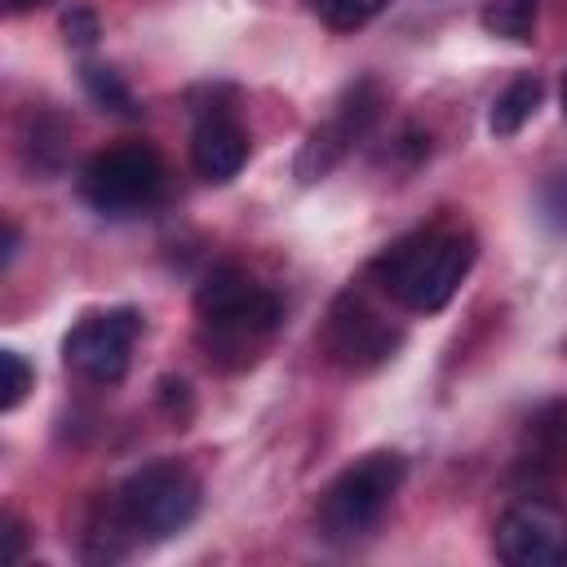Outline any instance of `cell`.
<instances>
[{"label":"cell","mask_w":567,"mask_h":567,"mask_svg":"<svg viewBox=\"0 0 567 567\" xmlns=\"http://www.w3.org/2000/svg\"><path fill=\"white\" fill-rule=\"evenodd\" d=\"M474 257H478V239L470 230H416L390 244L372 261V275L403 310L434 315L456 297Z\"/></svg>","instance_id":"cell-1"},{"label":"cell","mask_w":567,"mask_h":567,"mask_svg":"<svg viewBox=\"0 0 567 567\" xmlns=\"http://www.w3.org/2000/svg\"><path fill=\"white\" fill-rule=\"evenodd\" d=\"M195 514H199V478L177 461H151L106 496V532L93 536L168 540L186 532Z\"/></svg>","instance_id":"cell-2"},{"label":"cell","mask_w":567,"mask_h":567,"mask_svg":"<svg viewBox=\"0 0 567 567\" xmlns=\"http://www.w3.org/2000/svg\"><path fill=\"white\" fill-rule=\"evenodd\" d=\"M408 461L399 452H368L354 465H346L315 505V527L328 545H350L368 536L381 514L390 509L394 492L403 487Z\"/></svg>","instance_id":"cell-3"},{"label":"cell","mask_w":567,"mask_h":567,"mask_svg":"<svg viewBox=\"0 0 567 567\" xmlns=\"http://www.w3.org/2000/svg\"><path fill=\"white\" fill-rule=\"evenodd\" d=\"M159 195H164V159L142 142L97 151L80 173V199L102 217L146 213L151 204H159Z\"/></svg>","instance_id":"cell-4"},{"label":"cell","mask_w":567,"mask_h":567,"mask_svg":"<svg viewBox=\"0 0 567 567\" xmlns=\"http://www.w3.org/2000/svg\"><path fill=\"white\" fill-rule=\"evenodd\" d=\"M195 310L199 319L230 341H248L257 332H270L279 319V297L270 288H261L244 266L221 261L213 266L199 288H195Z\"/></svg>","instance_id":"cell-5"},{"label":"cell","mask_w":567,"mask_h":567,"mask_svg":"<svg viewBox=\"0 0 567 567\" xmlns=\"http://www.w3.org/2000/svg\"><path fill=\"white\" fill-rule=\"evenodd\" d=\"M142 332V315L133 306H115L102 315H84L66 341H62V359L71 372H80L93 385H115L128 372V354L133 341Z\"/></svg>","instance_id":"cell-6"},{"label":"cell","mask_w":567,"mask_h":567,"mask_svg":"<svg viewBox=\"0 0 567 567\" xmlns=\"http://www.w3.org/2000/svg\"><path fill=\"white\" fill-rule=\"evenodd\" d=\"M496 558L509 567L567 563V509L545 496H523L496 518Z\"/></svg>","instance_id":"cell-7"},{"label":"cell","mask_w":567,"mask_h":567,"mask_svg":"<svg viewBox=\"0 0 567 567\" xmlns=\"http://www.w3.org/2000/svg\"><path fill=\"white\" fill-rule=\"evenodd\" d=\"M377 115H381V89L372 80L350 84L346 97L337 102V115L306 137V146L297 155V177L301 182H319L359 137H368V128L377 124Z\"/></svg>","instance_id":"cell-8"},{"label":"cell","mask_w":567,"mask_h":567,"mask_svg":"<svg viewBox=\"0 0 567 567\" xmlns=\"http://www.w3.org/2000/svg\"><path fill=\"white\" fill-rule=\"evenodd\" d=\"M248 159V133L230 111H208L190 137V164L204 182H230Z\"/></svg>","instance_id":"cell-9"},{"label":"cell","mask_w":567,"mask_h":567,"mask_svg":"<svg viewBox=\"0 0 567 567\" xmlns=\"http://www.w3.org/2000/svg\"><path fill=\"white\" fill-rule=\"evenodd\" d=\"M540 97H545L540 75H518V80H509V84H505V93L492 102V115H487L492 137H514V133L536 115Z\"/></svg>","instance_id":"cell-10"},{"label":"cell","mask_w":567,"mask_h":567,"mask_svg":"<svg viewBox=\"0 0 567 567\" xmlns=\"http://www.w3.org/2000/svg\"><path fill=\"white\" fill-rule=\"evenodd\" d=\"M394 341H399V337H394L385 323H377V315H368L363 306H354V315H337V350H341L350 363H359V359H381V354H390Z\"/></svg>","instance_id":"cell-11"},{"label":"cell","mask_w":567,"mask_h":567,"mask_svg":"<svg viewBox=\"0 0 567 567\" xmlns=\"http://www.w3.org/2000/svg\"><path fill=\"white\" fill-rule=\"evenodd\" d=\"M536 18H540L536 0H487L478 13L483 31L501 35V40H518V44H527L536 35Z\"/></svg>","instance_id":"cell-12"},{"label":"cell","mask_w":567,"mask_h":567,"mask_svg":"<svg viewBox=\"0 0 567 567\" xmlns=\"http://www.w3.org/2000/svg\"><path fill=\"white\" fill-rule=\"evenodd\" d=\"M80 80H84L89 97H93L102 111L137 115V106H133V93H128V84L120 80V71H111V66H97V62H84V66H80Z\"/></svg>","instance_id":"cell-13"},{"label":"cell","mask_w":567,"mask_h":567,"mask_svg":"<svg viewBox=\"0 0 567 567\" xmlns=\"http://www.w3.org/2000/svg\"><path fill=\"white\" fill-rule=\"evenodd\" d=\"M527 439L536 443V452H540V456L563 461V456H567V399L545 403V408L527 421Z\"/></svg>","instance_id":"cell-14"},{"label":"cell","mask_w":567,"mask_h":567,"mask_svg":"<svg viewBox=\"0 0 567 567\" xmlns=\"http://www.w3.org/2000/svg\"><path fill=\"white\" fill-rule=\"evenodd\" d=\"M306 9L319 22H328L332 31H354V27L372 22L385 9V0H306Z\"/></svg>","instance_id":"cell-15"},{"label":"cell","mask_w":567,"mask_h":567,"mask_svg":"<svg viewBox=\"0 0 567 567\" xmlns=\"http://www.w3.org/2000/svg\"><path fill=\"white\" fill-rule=\"evenodd\" d=\"M0 408L4 412H13L18 403H22V394L31 390V368H27V359L18 354V350H0Z\"/></svg>","instance_id":"cell-16"},{"label":"cell","mask_w":567,"mask_h":567,"mask_svg":"<svg viewBox=\"0 0 567 567\" xmlns=\"http://www.w3.org/2000/svg\"><path fill=\"white\" fill-rule=\"evenodd\" d=\"M62 31H66V44L89 49V44L97 40V18H93L89 9H71V13L62 18Z\"/></svg>","instance_id":"cell-17"},{"label":"cell","mask_w":567,"mask_h":567,"mask_svg":"<svg viewBox=\"0 0 567 567\" xmlns=\"http://www.w3.org/2000/svg\"><path fill=\"white\" fill-rule=\"evenodd\" d=\"M4 540H9V549H4V563H22V545H27V527L13 518V514H4Z\"/></svg>","instance_id":"cell-18"},{"label":"cell","mask_w":567,"mask_h":567,"mask_svg":"<svg viewBox=\"0 0 567 567\" xmlns=\"http://www.w3.org/2000/svg\"><path fill=\"white\" fill-rule=\"evenodd\" d=\"M13 252H18V226H13V221H4V252H0V266H9V261H13Z\"/></svg>","instance_id":"cell-19"},{"label":"cell","mask_w":567,"mask_h":567,"mask_svg":"<svg viewBox=\"0 0 567 567\" xmlns=\"http://www.w3.org/2000/svg\"><path fill=\"white\" fill-rule=\"evenodd\" d=\"M31 4H35V0H9V9H13V13H22V9H31Z\"/></svg>","instance_id":"cell-20"},{"label":"cell","mask_w":567,"mask_h":567,"mask_svg":"<svg viewBox=\"0 0 567 567\" xmlns=\"http://www.w3.org/2000/svg\"><path fill=\"white\" fill-rule=\"evenodd\" d=\"M563 115H567V75H563Z\"/></svg>","instance_id":"cell-21"}]
</instances>
